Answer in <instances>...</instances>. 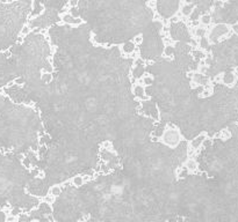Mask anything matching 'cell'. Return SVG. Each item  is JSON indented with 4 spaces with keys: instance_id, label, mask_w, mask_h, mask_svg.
<instances>
[{
    "instance_id": "6da1fadb",
    "label": "cell",
    "mask_w": 238,
    "mask_h": 222,
    "mask_svg": "<svg viewBox=\"0 0 238 222\" xmlns=\"http://www.w3.org/2000/svg\"><path fill=\"white\" fill-rule=\"evenodd\" d=\"M193 8H194V4H192V2L187 5H184V6H182V9H181V13L185 16H188L191 15V13L193 12Z\"/></svg>"
},
{
    "instance_id": "7a4b0ae2",
    "label": "cell",
    "mask_w": 238,
    "mask_h": 222,
    "mask_svg": "<svg viewBox=\"0 0 238 222\" xmlns=\"http://www.w3.org/2000/svg\"><path fill=\"white\" fill-rule=\"evenodd\" d=\"M235 74H232V73H226V74H224V77H223V81H224V83H226V85H231V83H234L235 82Z\"/></svg>"
},
{
    "instance_id": "3957f363",
    "label": "cell",
    "mask_w": 238,
    "mask_h": 222,
    "mask_svg": "<svg viewBox=\"0 0 238 222\" xmlns=\"http://www.w3.org/2000/svg\"><path fill=\"white\" fill-rule=\"evenodd\" d=\"M186 168L189 170V171H194V170L196 169L197 168V164H196V162L194 161L193 158H189L188 161L186 162Z\"/></svg>"
},
{
    "instance_id": "277c9868",
    "label": "cell",
    "mask_w": 238,
    "mask_h": 222,
    "mask_svg": "<svg viewBox=\"0 0 238 222\" xmlns=\"http://www.w3.org/2000/svg\"><path fill=\"white\" fill-rule=\"evenodd\" d=\"M134 49H135V45H134V43H131V42H129V43H126V44H124V46H123V50L127 53H131L132 51H134Z\"/></svg>"
},
{
    "instance_id": "5b68a950",
    "label": "cell",
    "mask_w": 238,
    "mask_h": 222,
    "mask_svg": "<svg viewBox=\"0 0 238 222\" xmlns=\"http://www.w3.org/2000/svg\"><path fill=\"white\" fill-rule=\"evenodd\" d=\"M72 183H73V185L76 186H82V183H84V177H82V176H76V177H73V179H72Z\"/></svg>"
},
{
    "instance_id": "8992f818",
    "label": "cell",
    "mask_w": 238,
    "mask_h": 222,
    "mask_svg": "<svg viewBox=\"0 0 238 222\" xmlns=\"http://www.w3.org/2000/svg\"><path fill=\"white\" fill-rule=\"evenodd\" d=\"M200 21H201L202 24H209L211 22V16L209 14H205L200 17Z\"/></svg>"
},
{
    "instance_id": "52a82bcc",
    "label": "cell",
    "mask_w": 238,
    "mask_h": 222,
    "mask_svg": "<svg viewBox=\"0 0 238 222\" xmlns=\"http://www.w3.org/2000/svg\"><path fill=\"white\" fill-rule=\"evenodd\" d=\"M50 194H52L55 197H58V196L61 194V187H59V186H52V187L50 189Z\"/></svg>"
},
{
    "instance_id": "ba28073f",
    "label": "cell",
    "mask_w": 238,
    "mask_h": 222,
    "mask_svg": "<svg viewBox=\"0 0 238 222\" xmlns=\"http://www.w3.org/2000/svg\"><path fill=\"white\" fill-rule=\"evenodd\" d=\"M191 21L192 20H199V17H200V9H194L193 12L191 13Z\"/></svg>"
},
{
    "instance_id": "9c48e42d",
    "label": "cell",
    "mask_w": 238,
    "mask_h": 222,
    "mask_svg": "<svg viewBox=\"0 0 238 222\" xmlns=\"http://www.w3.org/2000/svg\"><path fill=\"white\" fill-rule=\"evenodd\" d=\"M79 11H80V9H78L77 6H74V7H70L69 13H70L71 15H73L74 17H79Z\"/></svg>"
},
{
    "instance_id": "30bf717a",
    "label": "cell",
    "mask_w": 238,
    "mask_h": 222,
    "mask_svg": "<svg viewBox=\"0 0 238 222\" xmlns=\"http://www.w3.org/2000/svg\"><path fill=\"white\" fill-rule=\"evenodd\" d=\"M134 42H135L136 44H141L142 42H143V35H138V36H136L134 38Z\"/></svg>"
},
{
    "instance_id": "8fae6325",
    "label": "cell",
    "mask_w": 238,
    "mask_h": 222,
    "mask_svg": "<svg viewBox=\"0 0 238 222\" xmlns=\"http://www.w3.org/2000/svg\"><path fill=\"white\" fill-rule=\"evenodd\" d=\"M194 54H195V57H196L197 59H202V58H205V52H201V51H195Z\"/></svg>"
},
{
    "instance_id": "7c38bea8",
    "label": "cell",
    "mask_w": 238,
    "mask_h": 222,
    "mask_svg": "<svg viewBox=\"0 0 238 222\" xmlns=\"http://www.w3.org/2000/svg\"><path fill=\"white\" fill-rule=\"evenodd\" d=\"M67 4H69L70 7H74V6H77L79 4V0H69Z\"/></svg>"
},
{
    "instance_id": "4fadbf2b",
    "label": "cell",
    "mask_w": 238,
    "mask_h": 222,
    "mask_svg": "<svg viewBox=\"0 0 238 222\" xmlns=\"http://www.w3.org/2000/svg\"><path fill=\"white\" fill-rule=\"evenodd\" d=\"M29 31H30V28H29V27H23L22 30H21V34H22V35H28Z\"/></svg>"
},
{
    "instance_id": "5bb4252c",
    "label": "cell",
    "mask_w": 238,
    "mask_h": 222,
    "mask_svg": "<svg viewBox=\"0 0 238 222\" xmlns=\"http://www.w3.org/2000/svg\"><path fill=\"white\" fill-rule=\"evenodd\" d=\"M23 164H25L27 168H29V166H30V161H29V158H23Z\"/></svg>"
},
{
    "instance_id": "9a60e30c",
    "label": "cell",
    "mask_w": 238,
    "mask_h": 222,
    "mask_svg": "<svg viewBox=\"0 0 238 222\" xmlns=\"http://www.w3.org/2000/svg\"><path fill=\"white\" fill-rule=\"evenodd\" d=\"M232 31H234L235 34H237V35H238V23H234V24H232Z\"/></svg>"
},
{
    "instance_id": "2e32d148",
    "label": "cell",
    "mask_w": 238,
    "mask_h": 222,
    "mask_svg": "<svg viewBox=\"0 0 238 222\" xmlns=\"http://www.w3.org/2000/svg\"><path fill=\"white\" fill-rule=\"evenodd\" d=\"M11 214H12V215H17V214H20V210H19V208H14V210H12V212H11Z\"/></svg>"
},
{
    "instance_id": "e0dca14e",
    "label": "cell",
    "mask_w": 238,
    "mask_h": 222,
    "mask_svg": "<svg viewBox=\"0 0 238 222\" xmlns=\"http://www.w3.org/2000/svg\"><path fill=\"white\" fill-rule=\"evenodd\" d=\"M15 83H17V85H21L22 82H23V79H21V78H19V79H17V80L14 81Z\"/></svg>"
}]
</instances>
